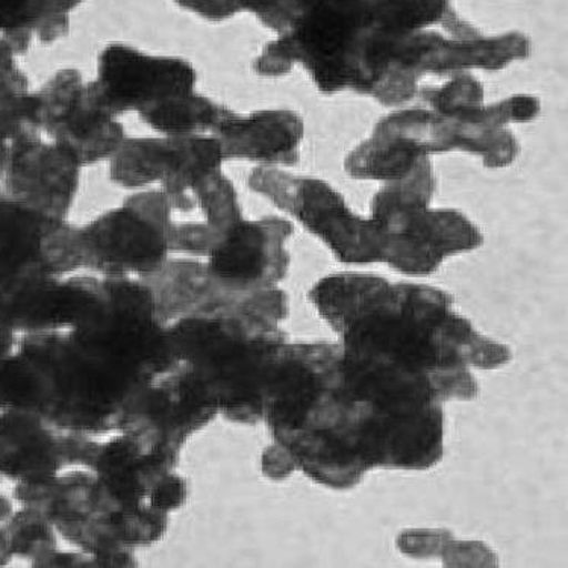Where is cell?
Returning <instances> with one entry per match:
<instances>
[{
  "label": "cell",
  "mask_w": 568,
  "mask_h": 568,
  "mask_svg": "<svg viewBox=\"0 0 568 568\" xmlns=\"http://www.w3.org/2000/svg\"><path fill=\"white\" fill-rule=\"evenodd\" d=\"M435 193L433 163L422 156L404 178L387 181L373 197L372 220L383 263L409 276H428L447 256L475 251L484 236L454 210H429Z\"/></svg>",
  "instance_id": "obj_3"
},
{
  "label": "cell",
  "mask_w": 568,
  "mask_h": 568,
  "mask_svg": "<svg viewBox=\"0 0 568 568\" xmlns=\"http://www.w3.org/2000/svg\"><path fill=\"white\" fill-rule=\"evenodd\" d=\"M110 161L115 184L130 190L161 184L173 211L190 213L196 209L194 194L223 172L226 160L214 135H161L126 139Z\"/></svg>",
  "instance_id": "obj_6"
},
{
  "label": "cell",
  "mask_w": 568,
  "mask_h": 568,
  "mask_svg": "<svg viewBox=\"0 0 568 568\" xmlns=\"http://www.w3.org/2000/svg\"><path fill=\"white\" fill-rule=\"evenodd\" d=\"M540 111V101L529 94L452 114L399 111L377 123L371 139L346 158L344 169L358 180L387 182L404 178L422 156L452 151L476 153L487 168H505L518 155L508 124L532 122Z\"/></svg>",
  "instance_id": "obj_2"
},
{
  "label": "cell",
  "mask_w": 568,
  "mask_h": 568,
  "mask_svg": "<svg viewBox=\"0 0 568 568\" xmlns=\"http://www.w3.org/2000/svg\"><path fill=\"white\" fill-rule=\"evenodd\" d=\"M40 418L16 412L0 413V478L32 480L53 476L62 463V438Z\"/></svg>",
  "instance_id": "obj_13"
},
{
  "label": "cell",
  "mask_w": 568,
  "mask_h": 568,
  "mask_svg": "<svg viewBox=\"0 0 568 568\" xmlns=\"http://www.w3.org/2000/svg\"><path fill=\"white\" fill-rule=\"evenodd\" d=\"M82 165L41 134H24L8 148L6 193L45 217L65 220L81 185Z\"/></svg>",
  "instance_id": "obj_11"
},
{
  "label": "cell",
  "mask_w": 568,
  "mask_h": 568,
  "mask_svg": "<svg viewBox=\"0 0 568 568\" xmlns=\"http://www.w3.org/2000/svg\"><path fill=\"white\" fill-rule=\"evenodd\" d=\"M240 11L252 12L265 28L277 36L292 27L293 0H239Z\"/></svg>",
  "instance_id": "obj_19"
},
{
  "label": "cell",
  "mask_w": 568,
  "mask_h": 568,
  "mask_svg": "<svg viewBox=\"0 0 568 568\" xmlns=\"http://www.w3.org/2000/svg\"><path fill=\"white\" fill-rule=\"evenodd\" d=\"M263 468L265 476L275 480H282L287 478V476L292 475L294 470H296V466H294L292 456L288 455V452L277 445L276 447H271L264 454L263 458Z\"/></svg>",
  "instance_id": "obj_22"
},
{
  "label": "cell",
  "mask_w": 568,
  "mask_h": 568,
  "mask_svg": "<svg viewBox=\"0 0 568 568\" xmlns=\"http://www.w3.org/2000/svg\"><path fill=\"white\" fill-rule=\"evenodd\" d=\"M182 10L209 22H225L240 14L239 0H173Z\"/></svg>",
  "instance_id": "obj_21"
},
{
  "label": "cell",
  "mask_w": 568,
  "mask_h": 568,
  "mask_svg": "<svg viewBox=\"0 0 568 568\" xmlns=\"http://www.w3.org/2000/svg\"><path fill=\"white\" fill-rule=\"evenodd\" d=\"M186 495L189 488L185 480L169 471L152 484L148 496L151 497V508L168 514L180 509L185 504Z\"/></svg>",
  "instance_id": "obj_20"
},
{
  "label": "cell",
  "mask_w": 568,
  "mask_h": 568,
  "mask_svg": "<svg viewBox=\"0 0 568 568\" xmlns=\"http://www.w3.org/2000/svg\"><path fill=\"white\" fill-rule=\"evenodd\" d=\"M196 69L175 57H155L114 43L99 55L98 78L90 91L99 105L114 118L144 115L175 98L196 91Z\"/></svg>",
  "instance_id": "obj_9"
},
{
  "label": "cell",
  "mask_w": 568,
  "mask_h": 568,
  "mask_svg": "<svg viewBox=\"0 0 568 568\" xmlns=\"http://www.w3.org/2000/svg\"><path fill=\"white\" fill-rule=\"evenodd\" d=\"M292 235L293 225L287 220L242 219L220 236L206 256V268L220 284L239 292L276 287L288 272L285 244Z\"/></svg>",
  "instance_id": "obj_10"
},
{
  "label": "cell",
  "mask_w": 568,
  "mask_h": 568,
  "mask_svg": "<svg viewBox=\"0 0 568 568\" xmlns=\"http://www.w3.org/2000/svg\"><path fill=\"white\" fill-rule=\"evenodd\" d=\"M64 220L45 217L0 193V327L27 329L45 290L60 280L49 256V236Z\"/></svg>",
  "instance_id": "obj_7"
},
{
  "label": "cell",
  "mask_w": 568,
  "mask_h": 568,
  "mask_svg": "<svg viewBox=\"0 0 568 568\" xmlns=\"http://www.w3.org/2000/svg\"><path fill=\"white\" fill-rule=\"evenodd\" d=\"M7 521L8 517L6 507H3L2 501H0V566H6V564L12 558L6 528Z\"/></svg>",
  "instance_id": "obj_23"
},
{
  "label": "cell",
  "mask_w": 568,
  "mask_h": 568,
  "mask_svg": "<svg viewBox=\"0 0 568 568\" xmlns=\"http://www.w3.org/2000/svg\"><path fill=\"white\" fill-rule=\"evenodd\" d=\"M231 111L213 99L193 91L141 115L140 119L164 136L214 135Z\"/></svg>",
  "instance_id": "obj_16"
},
{
  "label": "cell",
  "mask_w": 568,
  "mask_h": 568,
  "mask_svg": "<svg viewBox=\"0 0 568 568\" xmlns=\"http://www.w3.org/2000/svg\"><path fill=\"white\" fill-rule=\"evenodd\" d=\"M12 557L41 559L49 557L55 546L51 521L37 511L24 507L12 514L6 526Z\"/></svg>",
  "instance_id": "obj_17"
},
{
  "label": "cell",
  "mask_w": 568,
  "mask_h": 568,
  "mask_svg": "<svg viewBox=\"0 0 568 568\" xmlns=\"http://www.w3.org/2000/svg\"><path fill=\"white\" fill-rule=\"evenodd\" d=\"M36 99L41 134L44 132L82 168L111 160L126 140L119 118L99 105L77 69L53 74L36 91Z\"/></svg>",
  "instance_id": "obj_8"
},
{
  "label": "cell",
  "mask_w": 568,
  "mask_h": 568,
  "mask_svg": "<svg viewBox=\"0 0 568 568\" xmlns=\"http://www.w3.org/2000/svg\"><path fill=\"white\" fill-rule=\"evenodd\" d=\"M85 0H0V39L18 55L32 41L52 44L68 34L70 16Z\"/></svg>",
  "instance_id": "obj_14"
},
{
  "label": "cell",
  "mask_w": 568,
  "mask_h": 568,
  "mask_svg": "<svg viewBox=\"0 0 568 568\" xmlns=\"http://www.w3.org/2000/svg\"><path fill=\"white\" fill-rule=\"evenodd\" d=\"M172 213L163 190L132 194L119 209L79 227L84 267L106 276L156 275L168 264Z\"/></svg>",
  "instance_id": "obj_4"
},
{
  "label": "cell",
  "mask_w": 568,
  "mask_h": 568,
  "mask_svg": "<svg viewBox=\"0 0 568 568\" xmlns=\"http://www.w3.org/2000/svg\"><path fill=\"white\" fill-rule=\"evenodd\" d=\"M310 298L342 335L343 349L428 379L442 402L478 396L470 367L491 371L511 361V349L476 333L443 290L339 273L317 282Z\"/></svg>",
  "instance_id": "obj_1"
},
{
  "label": "cell",
  "mask_w": 568,
  "mask_h": 568,
  "mask_svg": "<svg viewBox=\"0 0 568 568\" xmlns=\"http://www.w3.org/2000/svg\"><path fill=\"white\" fill-rule=\"evenodd\" d=\"M24 134H41L37 124L36 91L29 90L18 53L0 39V148Z\"/></svg>",
  "instance_id": "obj_15"
},
{
  "label": "cell",
  "mask_w": 568,
  "mask_h": 568,
  "mask_svg": "<svg viewBox=\"0 0 568 568\" xmlns=\"http://www.w3.org/2000/svg\"><path fill=\"white\" fill-rule=\"evenodd\" d=\"M225 160H246L263 168L294 165L301 160L304 122L290 110H264L248 115L231 111L214 132Z\"/></svg>",
  "instance_id": "obj_12"
},
{
  "label": "cell",
  "mask_w": 568,
  "mask_h": 568,
  "mask_svg": "<svg viewBox=\"0 0 568 568\" xmlns=\"http://www.w3.org/2000/svg\"><path fill=\"white\" fill-rule=\"evenodd\" d=\"M14 351V333L6 327H0V363Z\"/></svg>",
  "instance_id": "obj_24"
},
{
  "label": "cell",
  "mask_w": 568,
  "mask_h": 568,
  "mask_svg": "<svg viewBox=\"0 0 568 568\" xmlns=\"http://www.w3.org/2000/svg\"><path fill=\"white\" fill-rule=\"evenodd\" d=\"M423 101L438 114H452L484 103V87L471 74H459L442 87L422 90Z\"/></svg>",
  "instance_id": "obj_18"
},
{
  "label": "cell",
  "mask_w": 568,
  "mask_h": 568,
  "mask_svg": "<svg viewBox=\"0 0 568 568\" xmlns=\"http://www.w3.org/2000/svg\"><path fill=\"white\" fill-rule=\"evenodd\" d=\"M248 185L322 239L342 263H383L381 236L373 220L352 213L342 194L325 181L260 168L248 176Z\"/></svg>",
  "instance_id": "obj_5"
}]
</instances>
